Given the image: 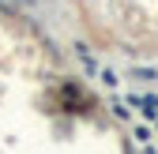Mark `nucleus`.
<instances>
[{"label":"nucleus","instance_id":"1","mask_svg":"<svg viewBox=\"0 0 158 154\" xmlns=\"http://www.w3.org/2000/svg\"><path fill=\"white\" fill-rule=\"evenodd\" d=\"M135 105H147V117H158V98H135Z\"/></svg>","mask_w":158,"mask_h":154},{"label":"nucleus","instance_id":"2","mask_svg":"<svg viewBox=\"0 0 158 154\" xmlns=\"http://www.w3.org/2000/svg\"><path fill=\"white\" fill-rule=\"evenodd\" d=\"M147 154H151V150H147Z\"/></svg>","mask_w":158,"mask_h":154}]
</instances>
